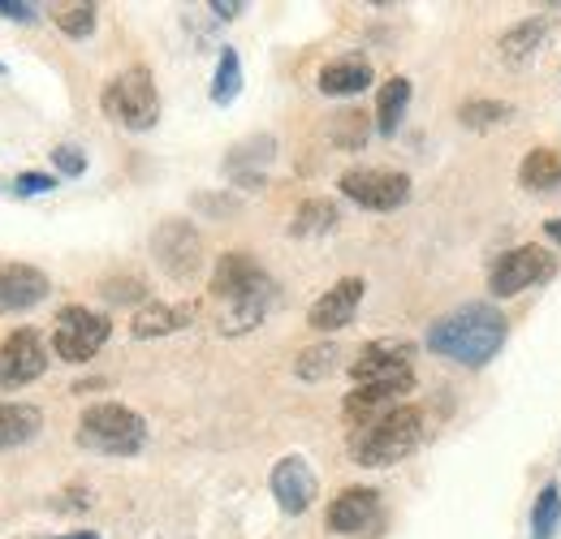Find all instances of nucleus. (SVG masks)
<instances>
[{
	"instance_id": "nucleus-27",
	"label": "nucleus",
	"mask_w": 561,
	"mask_h": 539,
	"mask_svg": "<svg viewBox=\"0 0 561 539\" xmlns=\"http://www.w3.org/2000/svg\"><path fill=\"white\" fill-rule=\"evenodd\" d=\"M561 527V488L545 483V492L531 505V539H553Z\"/></svg>"
},
{
	"instance_id": "nucleus-36",
	"label": "nucleus",
	"mask_w": 561,
	"mask_h": 539,
	"mask_svg": "<svg viewBox=\"0 0 561 539\" xmlns=\"http://www.w3.org/2000/svg\"><path fill=\"white\" fill-rule=\"evenodd\" d=\"M211 13L229 22V18H238V13H242V0H233V4H225V0H211Z\"/></svg>"
},
{
	"instance_id": "nucleus-33",
	"label": "nucleus",
	"mask_w": 561,
	"mask_h": 539,
	"mask_svg": "<svg viewBox=\"0 0 561 539\" xmlns=\"http://www.w3.org/2000/svg\"><path fill=\"white\" fill-rule=\"evenodd\" d=\"M53 186H57V177H48V173H18L13 195H18V199H31V195H48Z\"/></svg>"
},
{
	"instance_id": "nucleus-30",
	"label": "nucleus",
	"mask_w": 561,
	"mask_h": 539,
	"mask_svg": "<svg viewBox=\"0 0 561 539\" xmlns=\"http://www.w3.org/2000/svg\"><path fill=\"white\" fill-rule=\"evenodd\" d=\"M104 298L108 302H142L147 285H142L139 276H113V280H104Z\"/></svg>"
},
{
	"instance_id": "nucleus-35",
	"label": "nucleus",
	"mask_w": 561,
	"mask_h": 539,
	"mask_svg": "<svg viewBox=\"0 0 561 539\" xmlns=\"http://www.w3.org/2000/svg\"><path fill=\"white\" fill-rule=\"evenodd\" d=\"M195 207H204V211H233L238 203H233V199H208V195H199V199H195Z\"/></svg>"
},
{
	"instance_id": "nucleus-6",
	"label": "nucleus",
	"mask_w": 561,
	"mask_h": 539,
	"mask_svg": "<svg viewBox=\"0 0 561 539\" xmlns=\"http://www.w3.org/2000/svg\"><path fill=\"white\" fill-rule=\"evenodd\" d=\"M113 333L108 316L87 311V307H61L57 329H53V349L61 363H87L104 349V341Z\"/></svg>"
},
{
	"instance_id": "nucleus-19",
	"label": "nucleus",
	"mask_w": 561,
	"mask_h": 539,
	"mask_svg": "<svg viewBox=\"0 0 561 539\" xmlns=\"http://www.w3.org/2000/svg\"><path fill=\"white\" fill-rule=\"evenodd\" d=\"M191 307H173V302H147L135 311V320H130V333L139 341H151V337H169V333H178V329H186L191 324Z\"/></svg>"
},
{
	"instance_id": "nucleus-26",
	"label": "nucleus",
	"mask_w": 561,
	"mask_h": 539,
	"mask_svg": "<svg viewBox=\"0 0 561 539\" xmlns=\"http://www.w3.org/2000/svg\"><path fill=\"white\" fill-rule=\"evenodd\" d=\"M238 91H242V57L233 48H225L220 61H216V73H211V104L225 108V104L238 100Z\"/></svg>"
},
{
	"instance_id": "nucleus-7",
	"label": "nucleus",
	"mask_w": 561,
	"mask_h": 539,
	"mask_svg": "<svg viewBox=\"0 0 561 539\" xmlns=\"http://www.w3.org/2000/svg\"><path fill=\"white\" fill-rule=\"evenodd\" d=\"M337 191L367 211H398L411 199V177L398 169H346L337 177Z\"/></svg>"
},
{
	"instance_id": "nucleus-24",
	"label": "nucleus",
	"mask_w": 561,
	"mask_h": 539,
	"mask_svg": "<svg viewBox=\"0 0 561 539\" xmlns=\"http://www.w3.org/2000/svg\"><path fill=\"white\" fill-rule=\"evenodd\" d=\"M337 220H342V211L333 199H307L298 203V211L289 220V233L294 238H320V233H333Z\"/></svg>"
},
{
	"instance_id": "nucleus-38",
	"label": "nucleus",
	"mask_w": 561,
	"mask_h": 539,
	"mask_svg": "<svg viewBox=\"0 0 561 539\" xmlns=\"http://www.w3.org/2000/svg\"><path fill=\"white\" fill-rule=\"evenodd\" d=\"M57 539H100L95 531H73V536H57Z\"/></svg>"
},
{
	"instance_id": "nucleus-12",
	"label": "nucleus",
	"mask_w": 561,
	"mask_h": 539,
	"mask_svg": "<svg viewBox=\"0 0 561 539\" xmlns=\"http://www.w3.org/2000/svg\"><path fill=\"white\" fill-rule=\"evenodd\" d=\"M268 488H273V496H277V505L285 514H307L316 505V496H320V479H316L311 462L302 454L280 458L273 474H268Z\"/></svg>"
},
{
	"instance_id": "nucleus-5",
	"label": "nucleus",
	"mask_w": 561,
	"mask_h": 539,
	"mask_svg": "<svg viewBox=\"0 0 561 539\" xmlns=\"http://www.w3.org/2000/svg\"><path fill=\"white\" fill-rule=\"evenodd\" d=\"M100 108L108 122H117L122 130H151L160 122V91H156V78L147 66L122 69L104 95H100Z\"/></svg>"
},
{
	"instance_id": "nucleus-25",
	"label": "nucleus",
	"mask_w": 561,
	"mask_h": 539,
	"mask_svg": "<svg viewBox=\"0 0 561 539\" xmlns=\"http://www.w3.org/2000/svg\"><path fill=\"white\" fill-rule=\"evenodd\" d=\"M458 122L467 130H492V126L514 122V104H505V100H467L458 108Z\"/></svg>"
},
{
	"instance_id": "nucleus-4",
	"label": "nucleus",
	"mask_w": 561,
	"mask_h": 539,
	"mask_svg": "<svg viewBox=\"0 0 561 539\" xmlns=\"http://www.w3.org/2000/svg\"><path fill=\"white\" fill-rule=\"evenodd\" d=\"M78 449L100 454V458H135L147 445V423L139 410L122 402H95L82 410L78 432H73Z\"/></svg>"
},
{
	"instance_id": "nucleus-32",
	"label": "nucleus",
	"mask_w": 561,
	"mask_h": 539,
	"mask_svg": "<svg viewBox=\"0 0 561 539\" xmlns=\"http://www.w3.org/2000/svg\"><path fill=\"white\" fill-rule=\"evenodd\" d=\"M53 164H57L61 177H82V173H87V156H82L78 147H70V142L53 147Z\"/></svg>"
},
{
	"instance_id": "nucleus-1",
	"label": "nucleus",
	"mask_w": 561,
	"mask_h": 539,
	"mask_svg": "<svg viewBox=\"0 0 561 539\" xmlns=\"http://www.w3.org/2000/svg\"><path fill=\"white\" fill-rule=\"evenodd\" d=\"M208 289L211 298L220 302V333H251L268 316V307L277 302L273 276L260 268V260L247 255V251H225L216 260Z\"/></svg>"
},
{
	"instance_id": "nucleus-39",
	"label": "nucleus",
	"mask_w": 561,
	"mask_h": 539,
	"mask_svg": "<svg viewBox=\"0 0 561 539\" xmlns=\"http://www.w3.org/2000/svg\"><path fill=\"white\" fill-rule=\"evenodd\" d=\"M0 73H4V66H0Z\"/></svg>"
},
{
	"instance_id": "nucleus-20",
	"label": "nucleus",
	"mask_w": 561,
	"mask_h": 539,
	"mask_svg": "<svg viewBox=\"0 0 561 539\" xmlns=\"http://www.w3.org/2000/svg\"><path fill=\"white\" fill-rule=\"evenodd\" d=\"M44 427V414L39 405L31 402H0V449H18V445H31Z\"/></svg>"
},
{
	"instance_id": "nucleus-8",
	"label": "nucleus",
	"mask_w": 561,
	"mask_h": 539,
	"mask_svg": "<svg viewBox=\"0 0 561 539\" xmlns=\"http://www.w3.org/2000/svg\"><path fill=\"white\" fill-rule=\"evenodd\" d=\"M151 255L173 280H195L204 268V238L191 220H164L151 233Z\"/></svg>"
},
{
	"instance_id": "nucleus-11",
	"label": "nucleus",
	"mask_w": 561,
	"mask_h": 539,
	"mask_svg": "<svg viewBox=\"0 0 561 539\" xmlns=\"http://www.w3.org/2000/svg\"><path fill=\"white\" fill-rule=\"evenodd\" d=\"M411 358H415V341L407 337H380L367 341L351 363L354 385H376V380H398L411 376Z\"/></svg>"
},
{
	"instance_id": "nucleus-18",
	"label": "nucleus",
	"mask_w": 561,
	"mask_h": 539,
	"mask_svg": "<svg viewBox=\"0 0 561 539\" xmlns=\"http://www.w3.org/2000/svg\"><path fill=\"white\" fill-rule=\"evenodd\" d=\"M549 35H553V18H523V22H514L510 31H501L496 53H501L505 66H527V61L545 48Z\"/></svg>"
},
{
	"instance_id": "nucleus-16",
	"label": "nucleus",
	"mask_w": 561,
	"mask_h": 539,
	"mask_svg": "<svg viewBox=\"0 0 561 539\" xmlns=\"http://www.w3.org/2000/svg\"><path fill=\"white\" fill-rule=\"evenodd\" d=\"M48 276L31 264H0V316L31 311L48 298Z\"/></svg>"
},
{
	"instance_id": "nucleus-22",
	"label": "nucleus",
	"mask_w": 561,
	"mask_h": 539,
	"mask_svg": "<svg viewBox=\"0 0 561 539\" xmlns=\"http://www.w3.org/2000/svg\"><path fill=\"white\" fill-rule=\"evenodd\" d=\"M518 182H523V191H531V195L561 186V151L558 147H531V151L523 156V164H518Z\"/></svg>"
},
{
	"instance_id": "nucleus-2",
	"label": "nucleus",
	"mask_w": 561,
	"mask_h": 539,
	"mask_svg": "<svg viewBox=\"0 0 561 539\" xmlns=\"http://www.w3.org/2000/svg\"><path fill=\"white\" fill-rule=\"evenodd\" d=\"M505 337H510V324L492 302H467L427 329V349L458 367H484L501 354Z\"/></svg>"
},
{
	"instance_id": "nucleus-21",
	"label": "nucleus",
	"mask_w": 561,
	"mask_h": 539,
	"mask_svg": "<svg viewBox=\"0 0 561 539\" xmlns=\"http://www.w3.org/2000/svg\"><path fill=\"white\" fill-rule=\"evenodd\" d=\"M371 87V61L367 57H342L320 69V91L324 95H363Z\"/></svg>"
},
{
	"instance_id": "nucleus-31",
	"label": "nucleus",
	"mask_w": 561,
	"mask_h": 539,
	"mask_svg": "<svg viewBox=\"0 0 561 539\" xmlns=\"http://www.w3.org/2000/svg\"><path fill=\"white\" fill-rule=\"evenodd\" d=\"M333 138H337L342 147H358V142L367 138V117H363V113H342L337 126H333Z\"/></svg>"
},
{
	"instance_id": "nucleus-23",
	"label": "nucleus",
	"mask_w": 561,
	"mask_h": 539,
	"mask_svg": "<svg viewBox=\"0 0 561 539\" xmlns=\"http://www.w3.org/2000/svg\"><path fill=\"white\" fill-rule=\"evenodd\" d=\"M407 104H411V78L398 73L376 91V130L380 135H398V126L407 117Z\"/></svg>"
},
{
	"instance_id": "nucleus-14",
	"label": "nucleus",
	"mask_w": 561,
	"mask_h": 539,
	"mask_svg": "<svg viewBox=\"0 0 561 539\" xmlns=\"http://www.w3.org/2000/svg\"><path fill=\"white\" fill-rule=\"evenodd\" d=\"M363 276H342L329 294H320L316 302H311V311H307V324L316 329V333H337V329H346L354 320V311H358V302H363Z\"/></svg>"
},
{
	"instance_id": "nucleus-15",
	"label": "nucleus",
	"mask_w": 561,
	"mask_h": 539,
	"mask_svg": "<svg viewBox=\"0 0 561 539\" xmlns=\"http://www.w3.org/2000/svg\"><path fill=\"white\" fill-rule=\"evenodd\" d=\"M380 518V492L376 488H346L329 505V531L337 536H367Z\"/></svg>"
},
{
	"instance_id": "nucleus-10",
	"label": "nucleus",
	"mask_w": 561,
	"mask_h": 539,
	"mask_svg": "<svg viewBox=\"0 0 561 539\" xmlns=\"http://www.w3.org/2000/svg\"><path fill=\"white\" fill-rule=\"evenodd\" d=\"M48 371V345L35 329H13L0 341V389H26Z\"/></svg>"
},
{
	"instance_id": "nucleus-37",
	"label": "nucleus",
	"mask_w": 561,
	"mask_h": 539,
	"mask_svg": "<svg viewBox=\"0 0 561 539\" xmlns=\"http://www.w3.org/2000/svg\"><path fill=\"white\" fill-rule=\"evenodd\" d=\"M545 238H549V242H558V246H561V216H558V220H545Z\"/></svg>"
},
{
	"instance_id": "nucleus-34",
	"label": "nucleus",
	"mask_w": 561,
	"mask_h": 539,
	"mask_svg": "<svg viewBox=\"0 0 561 539\" xmlns=\"http://www.w3.org/2000/svg\"><path fill=\"white\" fill-rule=\"evenodd\" d=\"M0 18H18V22H35L39 9L26 4V0H0Z\"/></svg>"
},
{
	"instance_id": "nucleus-28",
	"label": "nucleus",
	"mask_w": 561,
	"mask_h": 539,
	"mask_svg": "<svg viewBox=\"0 0 561 539\" xmlns=\"http://www.w3.org/2000/svg\"><path fill=\"white\" fill-rule=\"evenodd\" d=\"M337 345H307L298 358H294V376L298 380H329L337 371Z\"/></svg>"
},
{
	"instance_id": "nucleus-13",
	"label": "nucleus",
	"mask_w": 561,
	"mask_h": 539,
	"mask_svg": "<svg viewBox=\"0 0 561 539\" xmlns=\"http://www.w3.org/2000/svg\"><path fill=\"white\" fill-rule=\"evenodd\" d=\"M411 389H415V371H411V376H398V380L354 385V393H346L342 414H346V423H351V427H367L371 418H380V414L398 410V405H402V398H407Z\"/></svg>"
},
{
	"instance_id": "nucleus-29",
	"label": "nucleus",
	"mask_w": 561,
	"mask_h": 539,
	"mask_svg": "<svg viewBox=\"0 0 561 539\" xmlns=\"http://www.w3.org/2000/svg\"><path fill=\"white\" fill-rule=\"evenodd\" d=\"M95 13H100L95 4H57V9H53V22H57L70 39H87V35L95 31Z\"/></svg>"
},
{
	"instance_id": "nucleus-3",
	"label": "nucleus",
	"mask_w": 561,
	"mask_h": 539,
	"mask_svg": "<svg viewBox=\"0 0 561 539\" xmlns=\"http://www.w3.org/2000/svg\"><path fill=\"white\" fill-rule=\"evenodd\" d=\"M423 432H427V414H423V405L402 402L398 410L371 418L367 427H354L351 458L358 462V467H393V462H402L407 454L420 449Z\"/></svg>"
},
{
	"instance_id": "nucleus-17",
	"label": "nucleus",
	"mask_w": 561,
	"mask_h": 539,
	"mask_svg": "<svg viewBox=\"0 0 561 539\" xmlns=\"http://www.w3.org/2000/svg\"><path fill=\"white\" fill-rule=\"evenodd\" d=\"M273 156H277V138L251 135L225 156V173H229L242 191H260V186H264V164H273Z\"/></svg>"
},
{
	"instance_id": "nucleus-9",
	"label": "nucleus",
	"mask_w": 561,
	"mask_h": 539,
	"mask_svg": "<svg viewBox=\"0 0 561 539\" xmlns=\"http://www.w3.org/2000/svg\"><path fill=\"white\" fill-rule=\"evenodd\" d=\"M553 268H558V260H553L545 246H536V242H527V246H514V251L496 255V264L489 268L492 298H514V294L531 289L536 280L553 276Z\"/></svg>"
}]
</instances>
